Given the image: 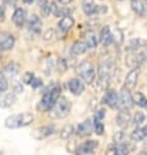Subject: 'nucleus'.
I'll list each match as a JSON object with an SVG mask.
<instances>
[{
	"mask_svg": "<svg viewBox=\"0 0 147 155\" xmlns=\"http://www.w3.org/2000/svg\"><path fill=\"white\" fill-rule=\"evenodd\" d=\"M98 73H99V82L107 86L111 77L115 73V63L112 60H104V61H102L100 65H99Z\"/></svg>",
	"mask_w": 147,
	"mask_h": 155,
	"instance_id": "5",
	"label": "nucleus"
},
{
	"mask_svg": "<svg viewBox=\"0 0 147 155\" xmlns=\"http://www.w3.org/2000/svg\"><path fill=\"white\" fill-rule=\"evenodd\" d=\"M134 104L133 102V95L130 90L124 86V89L119 94V108H130Z\"/></svg>",
	"mask_w": 147,
	"mask_h": 155,
	"instance_id": "6",
	"label": "nucleus"
},
{
	"mask_svg": "<svg viewBox=\"0 0 147 155\" xmlns=\"http://www.w3.org/2000/svg\"><path fill=\"white\" fill-rule=\"evenodd\" d=\"M103 103L109 106L111 108H119V94L112 90L107 91V94L103 97Z\"/></svg>",
	"mask_w": 147,
	"mask_h": 155,
	"instance_id": "12",
	"label": "nucleus"
},
{
	"mask_svg": "<svg viewBox=\"0 0 147 155\" xmlns=\"http://www.w3.org/2000/svg\"><path fill=\"white\" fill-rule=\"evenodd\" d=\"M73 25H74V20H73L70 16L65 15L61 20H60V22H59V30H60V33H61V34H67L69 30L73 28Z\"/></svg>",
	"mask_w": 147,
	"mask_h": 155,
	"instance_id": "13",
	"label": "nucleus"
},
{
	"mask_svg": "<svg viewBox=\"0 0 147 155\" xmlns=\"http://www.w3.org/2000/svg\"><path fill=\"white\" fill-rule=\"evenodd\" d=\"M15 46V37L11 33H0V50L8 51L13 48Z\"/></svg>",
	"mask_w": 147,
	"mask_h": 155,
	"instance_id": "8",
	"label": "nucleus"
},
{
	"mask_svg": "<svg viewBox=\"0 0 147 155\" xmlns=\"http://www.w3.org/2000/svg\"><path fill=\"white\" fill-rule=\"evenodd\" d=\"M33 78H34V74H33V73H30V72L26 73V74L24 76V80H25V82H26V84H30V82H31Z\"/></svg>",
	"mask_w": 147,
	"mask_h": 155,
	"instance_id": "41",
	"label": "nucleus"
},
{
	"mask_svg": "<svg viewBox=\"0 0 147 155\" xmlns=\"http://www.w3.org/2000/svg\"><path fill=\"white\" fill-rule=\"evenodd\" d=\"M55 127L54 125H46V127H42L39 129H37L35 132H34V137L38 140L41 138H46V137H48L51 134H54L55 133Z\"/></svg>",
	"mask_w": 147,
	"mask_h": 155,
	"instance_id": "17",
	"label": "nucleus"
},
{
	"mask_svg": "<svg viewBox=\"0 0 147 155\" xmlns=\"http://www.w3.org/2000/svg\"><path fill=\"white\" fill-rule=\"evenodd\" d=\"M5 20V9H4V4L3 0H0V22Z\"/></svg>",
	"mask_w": 147,
	"mask_h": 155,
	"instance_id": "37",
	"label": "nucleus"
},
{
	"mask_svg": "<svg viewBox=\"0 0 147 155\" xmlns=\"http://www.w3.org/2000/svg\"><path fill=\"white\" fill-rule=\"evenodd\" d=\"M15 91L16 93H22L24 91V87H22V85H21L20 82L15 84Z\"/></svg>",
	"mask_w": 147,
	"mask_h": 155,
	"instance_id": "42",
	"label": "nucleus"
},
{
	"mask_svg": "<svg viewBox=\"0 0 147 155\" xmlns=\"http://www.w3.org/2000/svg\"><path fill=\"white\" fill-rule=\"evenodd\" d=\"M94 130V124L91 120H85L83 123H81L78 128H77V134H78L80 137H87L93 133Z\"/></svg>",
	"mask_w": 147,
	"mask_h": 155,
	"instance_id": "11",
	"label": "nucleus"
},
{
	"mask_svg": "<svg viewBox=\"0 0 147 155\" xmlns=\"http://www.w3.org/2000/svg\"><path fill=\"white\" fill-rule=\"evenodd\" d=\"M37 2H38V5H43V4H46L47 3V0H37Z\"/></svg>",
	"mask_w": 147,
	"mask_h": 155,
	"instance_id": "45",
	"label": "nucleus"
},
{
	"mask_svg": "<svg viewBox=\"0 0 147 155\" xmlns=\"http://www.w3.org/2000/svg\"><path fill=\"white\" fill-rule=\"evenodd\" d=\"M34 2V0H24V3H26V4H31Z\"/></svg>",
	"mask_w": 147,
	"mask_h": 155,
	"instance_id": "46",
	"label": "nucleus"
},
{
	"mask_svg": "<svg viewBox=\"0 0 147 155\" xmlns=\"http://www.w3.org/2000/svg\"><path fill=\"white\" fill-rule=\"evenodd\" d=\"M98 147V141H87L82 145L81 151L83 154H91L94 153V150Z\"/></svg>",
	"mask_w": 147,
	"mask_h": 155,
	"instance_id": "24",
	"label": "nucleus"
},
{
	"mask_svg": "<svg viewBox=\"0 0 147 155\" xmlns=\"http://www.w3.org/2000/svg\"><path fill=\"white\" fill-rule=\"evenodd\" d=\"M73 132H74V128H73L72 125H67L61 132V138H64V140L69 138V137L73 134Z\"/></svg>",
	"mask_w": 147,
	"mask_h": 155,
	"instance_id": "32",
	"label": "nucleus"
},
{
	"mask_svg": "<svg viewBox=\"0 0 147 155\" xmlns=\"http://www.w3.org/2000/svg\"><path fill=\"white\" fill-rule=\"evenodd\" d=\"M133 102L136 103V104H138L139 107H142V108H147V98L143 95V94L137 93L136 95L133 97Z\"/></svg>",
	"mask_w": 147,
	"mask_h": 155,
	"instance_id": "27",
	"label": "nucleus"
},
{
	"mask_svg": "<svg viewBox=\"0 0 147 155\" xmlns=\"http://www.w3.org/2000/svg\"><path fill=\"white\" fill-rule=\"evenodd\" d=\"M4 73H5L7 76H9V77L16 76L17 73H18V65H17V64H15V63L8 64V65L4 68Z\"/></svg>",
	"mask_w": 147,
	"mask_h": 155,
	"instance_id": "28",
	"label": "nucleus"
},
{
	"mask_svg": "<svg viewBox=\"0 0 147 155\" xmlns=\"http://www.w3.org/2000/svg\"><path fill=\"white\" fill-rule=\"evenodd\" d=\"M83 42L86 43L87 46V50H95L96 48V45H98V39L95 37V33L91 31V30H87L85 34H83Z\"/></svg>",
	"mask_w": 147,
	"mask_h": 155,
	"instance_id": "15",
	"label": "nucleus"
},
{
	"mask_svg": "<svg viewBox=\"0 0 147 155\" xmlns=\"http://www.w3.org/2000/svg\"><path fill=\"white\" fill-rule=\"evenodd\" d=\"M30 85H31L34 89H38L42 85V80H39V78H33V81L30 82Z\"/></svg>",
	"mask_w": 147,
	"mask_h": 155,
	"instance_id": "40",
	"label": "nucleus"
},
{
	"mask_svg": "<svg viewBox=\"0 0 147 155\" xmlns=\"http://www.w3.org/2000/svg\"><path fill=\"white\" fill-rule=\"evenodd\" d=\"M77 73L80 74V77L83 80L85 84H93L95 80V68L93 65L91 61L85 60L82 61L78 67H77Z\"/></svg>",
	"mask_w": 147,
	"mask_h": 155,
	"instance_id": "4",
	"label": "nucleus"
},
{
	"mask_svg": "<svg viewBox=\"0 0 147 155\" xmlns=\"http://www.w3.org/2000/svg\"><path fill=\"white\" fill-rule=\"evenodd\" d=\"M41 12H42V15L47 17L50 13H51V5L48 3H46V4H43V5H41Z\"/></svg>",
	"mask_w": 147,
	"mask_h": 155,
	"instance_id": "35",
	"label": "nucleus"
},
{
	"mask_svg": "<svg viewBox=\"0 0 147 155\" xmlns=\"http://www.w3.org/2000/svg\"><path fill=\"white\" fill-rule=\"evenodd\" d=\"M138 77H139V69L138 68H133L125 77V87L129 90H133L137 86Z\"/></svg>",
	"mask_w": 147,
	"mask_h": 155,
	"instance_id": "7",
	"label": "nucleus"
},
{
	"mask_svg": "<svg viewBox=\"0 0 147 155\" xmlns=\"http://www.w3.org/2000/svg\"><path fill=\"white\" fill-rule=\"evenodd\" d=\"M12 20H13V24L17 28H22L25 21H26V13H25V11L21 9V8H17V9L15 11V13H13Z\"/></svg>",
	"mask_w": 147,
	"mask_h": 155,
	"instance_id": "19",
	"label": "nucleus"
},
{
	"mask_svg": "<svg viewBox=\"0 0 147 155\" xmlns=\"http://www.w3.org/2000/svg\"><path fill=\"white\" fill-rule=\"evenodd\" d=\"M106 155H121V154H120V151H119L117 146H116V147H109V149H108L107 153H106Z\"/></svg>",
	"mask_w": 147,
	"mask_h": 155,
	"instance_id": "39",
	"label": "nucleus"
},
{
	"mask_svg": "<svg viewBox=\"0 0 147 155\" xmlns=\"http://www.w3.org/2000/svg\"><path fill=\"white\" fill-rule=\"evenodd\" d=\"M133 124L138 127H145V124H147V115L146 114H142V112H138L133 119Z\"/></svg>",
	"mask_w": 147,
	"mask_h": 155,
	"instance_id": "26",
	"label": "nucleus"
},
{
	"mask_svg": "<svg viewBox=\"0 0 147 155\" xmlns=\"http://www.w3.org/2000/svg\"><path fill=\"white\" fill-rule=\"evenodd\" d=\"M0 155H2V154H0Z\"/></svg>",
	"mask_w": 147,
	"mask_h": 155,
	"instance_id": "48",
	"label": "nucleus"
},
{
	"mask_svg": "<svg viewBox=\"0 0 147 155\" xmlns=\"http://www.w3.org/2000/svg\"><path fill=\"white\" fill-rule=\"evenodd\" d=\"M122 38H124V35H122V31H121L120 29H116L115 30V34L112 35V42H115L116 45H121L122 43Z\"/></svg>",
	"mask_w": 147,
	"mask_h": 155,
	"instance_id": "30",
	"label": "nucleus"
},
{
	"mask_svg": "<svg viewBox=\"0 0 147 155\" xmlns=\"http://www.w3.org/2000/svg\"><path fill=\"white\" fill-rule=\"evenodd\" d=\"M100 42L104 46H108L109 43H112V34H111V30H109V28H108V26H106L104 29L102 30V33H100Z\"/></svg>",
	"mask_w": 147,
	"mask_h": 155,
	"instance_id": "25",
	"label": "nucleus"
},
{
	"mask_svg": "<svg viewBox=\"0 0 147 155\" xmlns=\"http://www.w3.org/2000/svg\"><path fill=\"white\" fill-rule=\"evenodd\" d=\"M60 93H61L60 86H52L51 89H48L44 93V95L42 97L39 104H38V110L39 111H50L51 107H52L56 103V101L60 98Z\"/></svg>",
	"mask_w": 147,
	"mask_h": 155,
	"instance_id": "2",
	"label": "nucleus"
},
{
	"mask_svg": "<svg viewBox=\"0 0 147 155\" xmlns=\"http://www.w3.org/2000/svg\"><path fill=\"white\" fill-rule=\"evenodd\" d=\"M5 2V4H8V5H16L17 0H4Z\"/></svg>",
	"mask_w": 147,
	"mask_h": 155,
	"instance_id": "43",
	"label": "nucleus"
},
{
	"mask_svg": "<svg viewBox=\"0 0 147 155\" xmlns=\"http://www.w3.org/2000/svg\"><path fill=\"white\" fill-rule=\"evenodd\" d=\"M142 63H143V59H142L141 54H137L136 51L130 52L128 55V58H126V64L130 68H138Z\"/></svg>",
	"mask_w": 147,
	"mask_h": 155,
	"instance_id": "16",
	"label": "nucleus"
},
{
	"mask_svg": "<svg viewBox=\"0 0 147 155\" xmlns=\"http://www.w3.org/2000/svg\"><path fill=\"white\" fill-rule=\"evenodd\" d=\"M0 60H2V55H0Z\"/></svg>",
	"mask_w": 147,
	"mask_h": 155,
	"instance_id": "47",
	"label": "nucleus"
},
{
	"mask_svg": "<svg viewBox=\"0 0 147 155\" xmlns=\"http://www.w3.org/2000/svg\"><path fill=\"white\" fill-rule=\"evenodd\" d=\"M86 51H87V46H86L85 42H81V41L73 43V46L70 47V52H72V55H74V56L83 55Z\"/></svg>",
	"mask_w": 147,
	"mask_h": 155,
	"instance_id": "22",
	"label": "nucleus"
},
{
	"mask_svg": "<svg viewBox=\"0 0 147 155\" xmlns=\"http://www.w3.org/2000/svg\"><path fill=\"white\" fill-rule=\"evenodd\" d=\"M116 121H117V125L120 128H126L132 121V115L128 111V108H121L120 112L116 117Z\"/></svg>",
	"mask_w": 147,
	"mask_h": 155,
	"instance_id": "10",
	"label": "nucleus"
},
{
	"mask_svg": "<svg viewBox=\"0 0 147 155\" xmlns=\"http://www.w3.org/2000/svg\"><path fill=\"white\" fill-rule=\"evenodd\" d=\"M50 5H51V12H52L55 16H57V17L65 16V9H64L63 7H57L56 3H52V4H50Z\"/></svg>",
	"mask_w": 147,
	"mask_h": 155,
	"instance_id": "29",
	"label": "nucleus"
},
{
	"mask_svg": "<svg viewBox=\"0 0 147 155\" xmlns=\"http://www.w3.org/2000/svg\"><path fill=\"white\" fill-rule=\"evenodd\" d=\"M141 56L143 59V61H147V42L145 43L143 46H142V50H141Z\"/></svg>",
	"mask_w": 147,
	"mask_h": 155,
	"instance_id": "38",
	"label": "nucleus"
},
{
	"mask_svg": "<svg viewBox=\"0 0 147 155\" xmlns=\"http://www.w3.org/2000/svg\"><path fill=\"white\" fill-rule=\"evenodd\" d=\"M132 8L139 16L147 15V0H132Z\"/></svg>",
	"mask_w": 147,
	"mask_h": 155,
	"instance_id": "14",
	"label": "nucleus"
},
{
	"mask_svg": "<svg viewBox=\"0 0 147 155\" xmlns=\"http://www.w3.org/2000/svg\"><path fill=\"white\" fill-rule=\"evenodd\" d=\"M15 102H16L15 93L5 94L4 97L0 98V107H11L12 104H15Z\"/></svg>",
	"mask_w": 147,
	"mask_h": 155,
	"instance_id": "23",
	"label": "nucleus"
},
{
	"mask_svg": "<svg viewBox=\"0 0 147 155\" xmlns=\"http://www.w3.org/2000/svg\"><path fill=\"white\" fill-rule=\"evenodd\" d=\"M59 2H60V3H61V4H63V5H68V4H69V3H70V2H72V0H59Z\"/></svg>",
	"mask_w": 147,
	"mask_h": 155,
	"instance_id": "44",
	"label": "nucleus"
},
{
	"mask_svg": "<svg viewBox=\"0 0 147 155\" xmlns=\"http://www.w3.org/2000/svg\"><path fill=\"white\" fill-rule=\"evenodd\" d=\"M68 89L70 90L73 95H80L85 90V82L78 78H70L68 82Z\"/></svg>",
	"mask_w": 147,
	"mask_h": 155,
	"instance_id": "9",
	"label": "nucleus"
},
{
	"mask_svg": "<svg viewBox=\"0 0 147 155\" xmlns=\"http://www.w3.org/2000/svg\"><path fill=\"white\" fill-rule=\"evenodd\" d=\"M113 140L117 142L119 145L126 143V136H125V132H119V133H116V134L113 136Z\"/></svg>",
	"mask_w": 147,
	"mask_h": 155,
	"instance_id": "33",
	"label": "nucleus"
},
{
	"mask_svg": "<svg viewBox=\"0 0 147 155\" xmlns=\"http://www.w3.org/2000/svg\"><path fill=\"white\" fill-rule=\"evenodd\" d=\"M34 120L33 114L30 112H22V114H17V115H12L9 117L5 119V127L9 129H18V128H24L28 127L29 124H31Z\"/></svg>",
	"mask_w": 147,
	"mask_h": 155,
	"instance_id": "1",
	"label": "nucleus"
},
{
	"mask_svg": "<svg viewBox=\"0 0 147 155\" xmlns=\"http://www.w3.org/2000/svg\"><path fill=\"white\" fill-rule=\"evenodd\" d=\"M69 111H70V102L67 98H59L55 104L51 107L48 114L50 117L52 119H63L69 114Z\"/></svg>",
	"mask_w": 147,
	"mask_h": 155,
	"instance_id": "3",
	"label": "nucleus"
},
{
	"mask_svg": "<svg viewBox=\"0 0 147 155\" xmlns=\"http://www.w3.org/2000/svg\"><path fill=\"white\" fill-rule=\"evenodd\" d=\"M106 112L103 110H98L96 112H95V116H94V121H102V119L104 117Z\"/></svg>",
	"mask_w": 147,
	"mask_h": 155,
	"instance_id": "36",
	"label": "nucleus"
},
{
	"mask_svg": "<svg viewBox=\"0 0 147 155\" xmlns=\"http://www.w3.org/2000/svg\"><path fill=\"white\" fill-rule=\"evenodd\" d=\"M8 90V81L4 74L0 72V94H4Z\"/></svg>",
	"mask_w": 147,
	"mask_h": 155,
	"instance_id": "31",
	"label": "nucleus"
},
{
	"mask_svg": "<svg viewBox=\"0 0 147 155\" xmlns=\"http://www.w3.org/2000/svg\"><path fill=\"white\" fill-rule=\"evenodd\" d=\"M82 8H83V12L86 15L91 16L94 13H96V12H107V8H99L96 4H94L93 2H85L83 5H82Z\"/></svg>",
	"mask_w": 147,
	"mask_h": 155,
	"instance_id": "20",
	"label": "nucleus"
},
{
	"mask_svg": "<svg viewBox=\"0 0 147 155\" xmlns=\"http://www.w3.org/2000/svg\"><path fill=\"white\" fill-rule=\"evenodd\" d=\"M94 130L98 133V134H103L104 132V125L100 121H94Z\"/></svg>",
	"mask_w": 147,
	"mask_h": 155,
	"instance_id": "34",
	"label": "nucleus"
},
{
	"mask_svg": "<svg viewBox=\"0 0 147 155\" xmlns=\"http://www.w3.org/2000/svg\"><path fill=\"white\" fill-rule=\"evenodd\" d=\"M28 29L30 31H34V33H41L42 30V21L38 16L33 15L28 20Z\"/></svg>",
	"mask_w": 147,
	"mask_h": 155,
	"instance_id": "18",
	"label": "nucleus"
},
{
	"mask_svg": "<svg viewBox=\"0 0 147 155\" xmlns=\"http://www.w3.org/2000/svg\"><path fill=\"white\" fill-rule=\"evenodd\" d=\"M146 137H147V128L146 127H138V128L134 129L130 138L136 142H139V141H143Z\"/></svg>",
	"mask_w": 147,
	"mask_h": 155,
	"instance_id": "21",
	"label": "nucleus"
}]
</instances>
